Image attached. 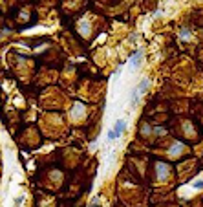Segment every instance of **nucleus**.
Instances as JSON below:
<instances>
[{
    "mask_svg": "<svg viewBox=\"0 0 203 207\" xmlns=\"http://www.w3.org/2000/svg\"><path fill=\"white\" fill-rule=\"evenodd\" d=\"M124 126H126V123H124L123 119H119V121L115 123V126H114V128L108 132V139H115L117 136H121L123 130H124Z\"/></svg>",
    "mask_w": 203,
    "mask_h": 207,
    "instance_id": "1",
    "label": "nucleus"
},
{
    "mask_svg": "<svg viewBox=\"0 0 203 207\" xmlns=\"http://www.w3.org/2000/svg\"><path fill=\"white\" fill-rule=\"evenodd\" d=\"M139 59H141V52H135L134 55H132V59H130V66H137L139 64Z\"/></svg>",
    "mask_w": 203,
    "mask_h": 207,
    "instance_id": "2",
    "label": "nucleus"
},
{
    "mask_svg": "<svg viewBox=\"0 0 203 207\" xmlns=\"http://www.w3.org/2000/svg\"><path fill=\"white\" fill-rule=\"evenodd\" d=\"M148 88V79H143L141 83H139V88H137V94H143L145 90Z\"/></svg>",
    "mask_w": 203,
    "mask_h": 207,
    "instance_id": "3",
    "label": "nucleus"
},
{
    "mask_svg": "<svg viewBox=\"0 0 203 207\" xmlns=\"http://www.w3.org/2000/svg\"><path fill=\"white\" fill-rule=\"evenodd\" d=\"M194 187H196V189H203V181H196Z\"/></svg>",
    "mask_w": 203,
    "mask_h": 207,
    "instance_id": "4",
    "label": "nucleus"
}]
</instances>
